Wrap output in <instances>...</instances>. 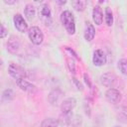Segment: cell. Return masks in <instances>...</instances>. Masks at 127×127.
Segmentation results:
<instances>
[{"mask_svg":"<svg viewBox=\"0 0 127 127\" xmlns=\"http://www.w3.org/2000/svg\"><path fill=\"white\" fill-rule=\"evenodd\" d=\"M61 22L63 26L64 27L65 31L69 35H73L75 33V21H74V16L73 14L68 11L64 10L61 14Z\"/></svg>","mask_w":127,"mask_h":127,"instance_id":"cell-1","label":"cell"},{"mask_svg":"<svg viewBox=\"0 0 127 127\" xmlns=\"http://www.w3.org/2000/svg\"><path fill=\"white\" fill-rule=\"evenodd\" d=\"M28 36H29L30 41L34 45H37V46L41 45L44 41V34H43L42 30L37 26H33L29 29Z\"/></svg>","mask_w":127,"mask_h":127,"instance_id":"cell-2","label":"cell"},{"mask_svg":"<svg viewBox=\"0 0 127 127\" xmlns=\"http://www.w3.org/2000/svg\"><path fill=\"white\" fill-rule=\"evenodd\" d=\"M8 73L13 78H15V80L25 78V76H26V72H25L24 67L21 66L18 64H15V63H10L9 64V65H8Z\"/></svg>","mask_w":127,"mask_h":127,"instance_id":"cell-3","label":"cell"},{"mask_svg":"<svg viewBox=\"0 0 127 127\" xmlns=\"http://www.w3.org/2000/svg\"><path fill=\"white\" fill-rule=\"evenodd\" d=\"M39 17L45 25L50 26L52 24V22H53L52 12H51V9L48 4H43L39 7Z\"/></svg>","mask_w":127,"mask_h":127,"instance_id":"cell-4","label":"cell"},{"mask_svg":"<svg viewBox=\"0 0 127 127\" xmlns=\"http://www.w3.org/2000/svg\"><path fill=\"white\" fill-rule=\"evenodd\" d=\"M76 105V100L74 97H67L65 98L62 104H61V110H62V113L64 115H67V114H70L71 111L73 110V108L75 107Z\"/></svg>","mask_w":127,"mask_h":127,"instance_id":"cell-5","label":"cell"},{"mask_svg":"<svg viewBox=\"0 0 127 127\" xmlns=\"http://www.w3.org/2000/svg\"><path fill=\"white\" fill-rule=\"evenodd\" d=\"M20 48H21V43H20L19 38L16 37V36H11L8 39V42H7L8 52L12 55H16L20 51Z\"/></svg>","mask_w":127,"mask_h":127,"instance_id":"cell-6","label":"cell"},{"mask_svg":"<svg viewBox=\"0 0 127 127\" xmlns=\"http://www.w3.org/2000/svg\"><path fill=\"white\" fill-rule=\"evenodd\" d=\"M105 97L110 103L116 104V103H119L121 100V92L114 87H110L106 90Z\"/></svg>","mask_w":127,"mask_h":127,"instance_id":"cell-7","label":"cell"},{"mask_svg":"<svg viewBox=\"0 0 127 127\" xmlns=\"http://www.w3.org/2000/svg\"><path fill=\"white\" fill-rule=\"evenodd\" d=\"M117 76L113 73V72H110V71H108V72H105V73H103L101 76H100V82L104 85V86H106V87H113V85L115 84V82L117 81Z\"/></svg>","mask_w":127,"mask_h":127,"instance_id":"cell-8","label":"cell"},{"mask_svg":"<svg viewBox=\"0 0 127 127\" xmlns=\"http://www.w3.org/2000/svg\"><path fill=\"white\" fill-rule=\"evenodd\" d=\"M13 22H14V26L15 28L21 32V33H24L27 31L28 29V24L27 22L25 21V19L23 18V16L21 14H15L14 17H13Z\"/></svg>","mask_w":127,"mask_h":127,"instance_id":"cell-9","label":"cell"},{"mask_svg":"<svg viewBox=\"0 0 127 127\" xmlns=\"http://www.w3.org/2000/svg\"><path fill=\"white\" fill-rule=\"evenodd\" d=\"M92 63L96 66H102L106 64V56L102 50H95L92 56Z\"/></svg>","mask_w":127,"mask_h":127,"instance_id":"cell-10","label":"cell"},{"mask_svg":"<svg viewBox=\"0 0 127 127\" xmlns=\"http://www.w3.org/2000/svg\"><path fill=\"white\" fill-rule=\"evenodd\" d=\"M16 84L20 87V89L26 91V92H29V93H35L37 92V87L36 85H34L33 83L29 82L28 80H26L25 78H22V79H17L16 80Z\"/></svg>","mask_w":127,"mask_h":127,"instance_id":"cell-11","label":"cell"},{"mask_svg":"<svg viewBox=\"0 0 127 127\" xmlns=\"http://www.w3.org/2000/svg\"><path fill=\"white\" fill-rule=\"evenodd\" d=\"M65 117V125L66 127H80L81 126V117L79 115H72L71 113L70 114H67V115H64Z\"/></svg>","mask_w":127,"mask_h":127,"instance_id":"cell-12","label":"cell"},{"mask_svg":"<svg viewBox=\"0 0 127 127\" xmlns=\"http://www.w3.org/2000/svg\"><path fill=\"white\" fill-rule=\"evenodd\" d=\"M83 36H84L85 41H87V42H90L93 40V38L95 36V28L90 22L85 23V29H84Z\"/></svg>","mask_w":127,"mask_h":127,"instance_id":"cell-13","label":"cell"},{"mask_svg":"<svg viewBox=\"0 0 127 127\" xmlns=\"http://www.w3.org/2000/svg\"><path fill=\"white\" fill-rule=\"evenodd\" d=\"M92 20H93V22L97 26H99V25L102 24V21H103V13H102V9L98 5L94 6V8L92 10Z\"/></svg>","mask_w":127,"mask_h":127,"instance_id":"cell-14","label":"cell"},{"mask_svg":"<svg viewBox=\"0 0 127 127\" xmlns=\"http://www.w3.org/2000/svg\"><path fill=\"white\" fill-rule=\"evenodd\" d=\"M63 92L60 88H56V89H53L50 93H49V96H48V100L50 101V103L52 104H55L59 101L60 97L62 96Z\"/></svg>","mask_w":127,"mask_h":127,"instance_id":"cell-15","label":"cell"},{"mask_svg":"<svg viewBox=\"0 0 127 127\" xmlns=\"http://www.w3.org/2000/svg\"><path fill=\"white\" fill-rule=\"evenodd\" d=\"M24 14H25L27 20L32 21L36 15V8L32 4H27L25 6V9H24Z\"/></svg>","mask_w":127,"mask_h":127,"instance_id":"cell-16","label":"cell"},{"mask_svg":"<svg viewBox=\"0 0 127 127\" xmlns=\"http://www.w3.org/2000/svg\"><path fill=\"white\" fill-rule=\"evenodd\" d=\"M41 127H59V121L55 118L49 117L42 121Z\"/></svg>","mask_w":127,"mask_h":127,"instance_id":"cell-17","label":"cell"},{"mask_svg":"<svg viewBox=\"0 0 127 127\" xmlns=\"http://www.w3.org/2000/svg\"><path fill=\"white\" fill-rule=\"evenodd\" d=\"M105 24L108 26V27H111L113 25V13H112V10L109 8V7H106L105 8Z\"/></svg>","mask_w":127,"mask_h":127,"instance_id":"cell-18","label":"cell"},{"mask_svg":"<svg viewBox=\"0 0 127 127\" xmlns=\"http://www.w3.org/2000/svg\"><path fill=\"white\" fill-rule=\"evenodd\" d=\"M71 5L72 7L78 11V12H82L85 7H86V1H83V0H75V1H72L71 2Z\"/></svg>","mask_w":127,"mask_h":127,"instance_id":"cell-19","label":"cell"},{"mask_svg":"<svg viewBox=\"0 0 127 127\" xmlns=\"http://www.w3.org/2000/svg\"><path fill=\"white\" fill-rule=\"evenodd\" d=\"M2 101L5 102V101H10L14 98V92L12 89H5L3 92H2Z\"/></svg>","mask_w":127,"mask_h":127,"instance_id":"cell-20","label":"cell"},{"mask_svg":"<svg viewBox=\"0 0 127 127\" xmlns=\"http://www.w3.org/2000/svg\"><path fill=\"white\" fill-rule=\"evenodd\" d=\"M117 66H118L119 70L121 71V73L127 75V60H126V59H121V60H119Z\"/></svg>","mask_w":127,"mask_h":127,"instance_id":"cell-21","label":"cell"},{"mask_svg":"<svg viewBox=\"0 0 127 127\" xmlns=\"http://www.w3.org/2000/svg\"><path fill=\"white\" fill-rule=\"evenodd\" d=\"M66 65H67L69 71L74 73V71H75V64H74V60H73L72 57L66 58Z\"/></svg>","mask_w":127,"mask_h":127,"instance_id":"cell-22","label":"cell"},{"mask_svg":"<svg viewBox=\"0 0 127 127\" xmlns=\"http://www.w3.org/2000/svg\"><path fill=\"white\" fill-rule=\"evenodd\" d=\"M7 36V30L5 29V27H4V25L3 24H1L0 25V38H5Z\"/></svg>","mask_w":127,"mask_h":127,"instance_id":"cell-23","label":"cell"},{"mask_svg":"<svg viewBox=\"0 0 127 127\" xmlns=\"http://www.w3.org/2000/svg\"><path fill=\"white\" fill-rule=\"evenodd\" d=\"M73 81L75 82V84H76V86H77V88H78V89H80V90H82V89H83V88H82L81 83H80V82H78V81L76 80V78H73Z\"/></svg>","mask_w":127,"mask_h":127,"instance_id":"cell-24","label":"cell"},{"mask_svg":"<svg viewBox=\"0 0 127 127\" xmlns=\"http://www.w3.org/2000/svg\"><path fill=\"white\" fill-rule=\"evenodd\" d=\"M84 79H85V82L88 84V86H90V81H89V78H88V75L86 73H84Z\"/></svg>","mask_w":127,"mask_h":127,"instance_id":"cell-25","label":"cell"},{"mask_svg":"<svg viewBox=\"0 0 127 127\" xmlns=\"http://www.w3.org/2000/svg\"><path fill=\"white\" fill-rule=\"evenodd\" d=\"M4 2L6 4H15L16 3V1H7V0H4Z\"/></svg>","mask_w":127,"mask_h":127,"instance_id":"cell-26","label":"cell"},{"mask_svg":"<svg viewBox=\"0 0 127 127\" xmlns=\"http://www.w3.org/2000/svg\"><path fill=\"white\" fill-rule=\"evenodd\" d=\"M57 3L60 4V5H64L66 3V1H57Z\"/></svg>","mask_w":127,"mask_h":127,"instance_id":"cell-27","label":"cell"},{"mask_svg":"<svg viewBox=\"0 0 127 127\" xmlns=\"http://www.w3.org/2000/svg\"><path fill=\"white\" fill-rule=\"evenodd\" d=\"M114 127H120V126H114Z\"/></svg>","mask_w":127,"mask_h":127,"instance_id":"cell-28","label":"cell"}]
</instances>
